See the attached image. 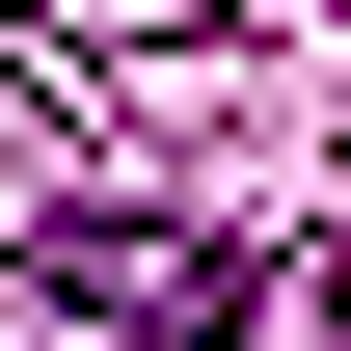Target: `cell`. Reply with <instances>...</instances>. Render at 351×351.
<instances>
[{
  "mask_svg": "<svg viewBox=\"0 0 351 351\" xmlns=\"http://www.w3.org/2000/svg\"><path fill=\"white\" fill-rule=\"evenodd\" d=\"M27 270H54L108 351H243V324H270V270H243L217 217H135V189H54V217H27Z\"/></svg>",
  "mask_w": 351,
  "mask_h": 351,
  "instance_id": "cell-1",
  "label": "cell"
}]
</instances>
